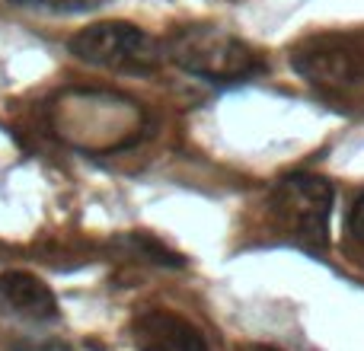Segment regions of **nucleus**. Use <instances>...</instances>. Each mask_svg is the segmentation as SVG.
I'll return each instance as SVG.
<instances>
[{
	"instance_id": "obj_5",
	"label": "nucleus",
	"mask_w": 364,
	"mask_h": 351,
	"mask_svg": "<svg viewBox=\"0 0 364 351\" xmlns=\"http://www.w3.org/2000/svg\"><path fill=\"white\" fill-rule=\"evenodd\" d=\"M291 68L316 90L346 93L364 83V32H316L291 51Z\"/></svg>"
},
{
	"instance_id": "obj_4",
	"label": "nucleus",
	"mask_w": 364,
	"mask_h": 351,
	"mask_svg": "<svg viewBox=\"0 0 364 351\" xmlns=\"http://www.w3.org/2000/svg\"><path fill=\"white\" fill-rule=\"evenodd\" d=\"M269 214L288 239L307 249L329 246L333 185L314 173H291L275 182L269 195Z\"/></svg>"
},
{
	"instance_id": "obj_2",
	"label": "nucleus",
	"mask_w": 364,
	"mask_h": 351,
	"mask_svg": "<svg viewBox=\"0 0 364 351\" xmlns=\"http://www.w3.org/2000/svg\"><path fill=\"white\" fill-rule=\"evenodd\" d=\"M164 55L208 83H243L269 70V61L246 38L218 26H182L164 42Z\"/></svg>"
},
{
	"instance_id": "obj_3",
	"label": "nucleus",
	"mask_w": 364,
	"mask_h": 351,
	"mask_svg": "<svg viewBox=\"0 0 364 351\" xmlns=\"http://www.w3.org/2000/svg\"><path fill=\"white\" fill-rule=\"evenodd\" d=\"M68 51L77 61L112 74H154L166 61L164 42L125 19H106L74 32Z\"/></svg>"
},
{
	"instance_id": "obj_7",
	"label": "nucleus",
	"mask_w": 364,
	"mask_h": 351,
	"mask_svg": "<svg viewBox=\"0 0 364 351\" xmlns=\"http://www.w3.org/2000/svg\"><path fill=\"white\" fill-rule=\"evenodd\" d=\"M0 310L26 323H51L58 320V297L42 278L32 271L10 269L0 275Z\"/></svg>"
},
{
	"instance_id": "obj_6",
	"label": "nucleus",
	"mask_w": 364,
	"mask_h": 351,
	"mask_svg": "<svg viewBox=\"0 0 364 351\" xmlns=\"http://www.w3.org/2000/svg\"><path fill=\"white\" fill-rule=\"evenodd\" d=\"M134 351H211L205 333L170 307H147L132 320Z\"/></svg>"
},
{
	"instance_id": "obj_1",
	"label": "nucleus",
	"mask_w": 364,
	"mask_h": 351,
	"mask_svg": "<svg viewBox=\"0 0 364 351\" xmlns=\"http://www.w3.org/2000/svg\"><path fill=\"white\" fill-rule=\"evenodd\" d=\"M55 134L80 151H119L141 138L144 112L132 99L100 90H77L55 102Z\"/></svg>"
},
{
	"instance_id": "obj_9",
	"label": "nucleus",
	"mask_w": 364,
	"mask_h": 351,
	"mask_svg": "<svg viewBox=\"0 0 364 351\" xmlns=\"http://www.w3.org/2000/svg\"><path fill=\"white\" fill-rule=\"evenodd\" d=\"M346 227H348V237H352L355 243H358L361 249H364V192L352 201V207H348V214H346Z\"/></svg>"
},
{
	"instance_id": "obj_8",
	"label": "nucleus",
	"mask_w": 364,
	"mask_h": 351,
	"mask_svg": "<svg viewBox=\"0 0 364 351\" xmlns=\"http://www.w3.org/2000/svg\"><path fill=\"white\" fill-rule=\"evenodd\" d=\"M26 10H45V13H87L102 6L106 0H10Z\"/></svg>"
}]
</instances>
